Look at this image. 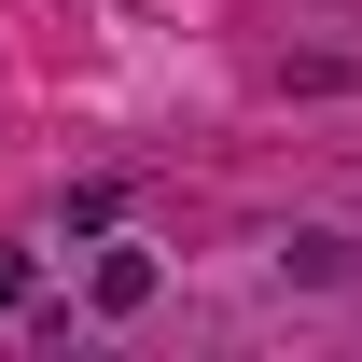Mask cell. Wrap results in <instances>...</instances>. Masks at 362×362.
<instances>
[{
  "label": "cell",
  "mask_w": 362,
  "mask_h": 362,
  "mask_svg": "<svg viewBox=\"0 0 362 362\" xmlns=\"http://www.w3.org/2000/svg\"><path fill=\"white\" fill-rule=\"evenodd\" d=\"M98 307H112V320L153 307V251H98Z\"/></svg>",
  "instance_id": "obj_1"
},
{
  "label": "cell",
  "mask_w": 362,
  "mask_h": 362,
  "mask_svg": "<svg viewBox=\"0 0 362 362\" xmlns=\"http://www.w3.org/2000/svg\"><path fill=\"white\" fill-rule=\"evenodd\" d=\"M14 307H28V251H0V320H14Z\"/></svg>",
  "instance_id": "obj_2"
}]
</instances>
